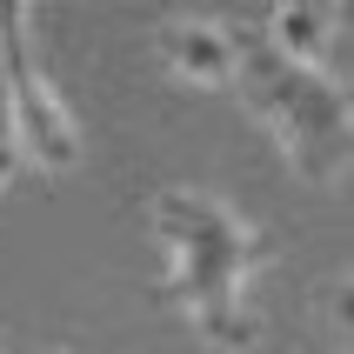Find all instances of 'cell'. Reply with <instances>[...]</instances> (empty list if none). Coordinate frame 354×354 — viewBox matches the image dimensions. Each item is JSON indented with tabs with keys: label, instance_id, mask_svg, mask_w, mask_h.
<instances>
[{
	"label": "cell",
	"instance_id": "obj_1",
	"mask_svg": "<svg viewBox=\"0 0 354 354\" xmlns=\"http://www.w3.org/2000/svg\"><path fill=\"white\" fill-rule=\"evenodd\" d=\"M154 234L167 241V288L160 295L187 308V321L201 328V341L214 348H254V315H248V281L274 248L268 234H254L248 221L207 187H160L147 201Z\"/></svg>",
	"mask_w": 354,
	"mask_h": 354
},
{
	"label": "cell",
	"instance_id": "obj_2",
	"mask_svg": "<svg viewBox=\"0 0 354 354\" xmlns=\"http://www.w3.org/2000/svg\"><path fill=\"white\" fill-rule=\"evenodd\" d=\"M234 87L261 114V127L288 147L301 180H341L354 167V87L268 47L261 20H241Z\"/></svg>",
	"mask_w": 354,
	"mask_h": 354
},
{
	"label": "cell",
	"instance_id": "obj_3",
	"mask_svg": "<svg viewBox=\"0 0 354 354\" xmlns=\"http://www.w3.org/2000/svg\"><path fill=\"white\" fill-rule=\"evenodd\" d=\"M0 87H7V120H14V147L27 167L40 174H60L74 167L80 154V134H74V114L60 107V94L47 87L40 74V54H34V14L0 0Z\"/></svg>",
	"mask_w": 354,
	"mask_h": 354
},
{
	"label": "cell",
	"instance_id": "obj_4",
	"mask_svg": "<svg viewBox=\"0 0 354 354\" xmlns=\"http://www.w3.org/2000/svg\"><path fill=\"white\" fill-rule=\"evenodd\" d=\"M160 54L167 67L201 87H234V60H241V20H207V14H174L160 20Z\"/></svg>",
	"mask_w": 354,
	"mask_h": 354
},
{
	"label": "cell",
	"instance_id": "obj_5",
	"mask_svg": "<svg viewBox=\"0 0 354 354\" xmlns=\"http://www.w3.org/2000/svg\"><path fill=\"white\" fill-rule=\"evenodd\" d=\"M335 27H341V7H281L274 20H261L268 47H281V54L301 60V67H315V60L328 54Z\"/></svg>",
	"mask_w": 354,
	"mask_h": 354
},
{
	"label": "cell",
	"instance_id": "obj_6",
	"mask_svg": "<svg viewBox=\"0 0 354 354\" xmlns=\"http://www.w3.org/2000/svg\"><path fill=\"white\" fill-rule=\"evenodd\" d=\"M315 315L335 328L341 341H354V274H335V281H321V295H315Z\"/></svg>",
	"mask_w": 354,
	"mask_h": 354
},
{
	"label": "cell",
	"instance_id": "obj_7",
	"mask_svg": "<svg viewBox=\"0 0 354 354\" xmlns=\"http://www.w3.org/2000/svg\"><path fill=\"white\" fill-rule=\"evenodd\" d=\"M14 167H20V154H14V147H7V140H0V187L14 180Z\"/></svg>",
	"mask_w": 354,
	"mask_h": 354
}]
</instances>
